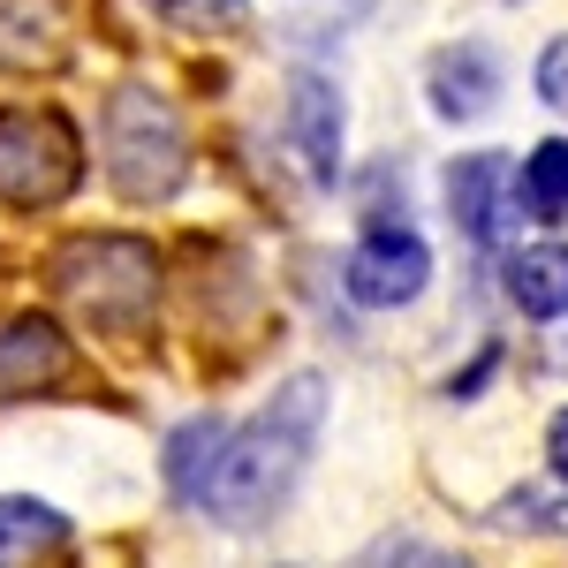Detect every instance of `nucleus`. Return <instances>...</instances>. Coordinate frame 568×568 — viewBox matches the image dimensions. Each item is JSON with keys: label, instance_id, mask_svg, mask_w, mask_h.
Returning a JSON list of instances; mask_svg holds the SVG:
<instances>
[{"label": "nucleus", "instance_id": "f257e3e1", "mask_svg": "<svg viewBox=\"0 0 568 568\" xmlns=\"http://www.w3.org/2000/svg\"><path fill=\"white\" fill-rule=\"evenodd\" d=\"M326 425V372H296L258 402V417H243L235 433H220L213 470L197 485V516H213L220 530H258L304 478L311 447Z\"/></svg>", "mask_w": 568, "mask_h": 568}, {"label": "nucleus", "instance_id": "f03ea898", "mask_svg": "<svg viewBox=\"0 0 568 568\" xmlns=\"http://www.w3.org/2000/svg\"><path fill=\"white\" fill-rule=\"evenodd\" d=\"M45 281H53L61 304L84 311L99 334H136L160 304V258L136 235H69L45 258Z\"/></svg>", "mask_w": 568, "mask_h": 568}, {"label": "nucleus", "instance_id": "7ed1b4c3", "mask_svg": "<svg viewBox=\"0 0 568 568\" xmlns=\"http://www.w3.org/2000/svg\"><path fill=\"white\" fill-rule=\"evenodd\" d=\"M99 152H106V182L130 197V205H168L182 182H190V136L182 114L144 84H122L106 99V122H99Z\"/></svg>", "mask_w": 568, "mask_h": 568}, {"label": "nucleus", "instance_id": "20e7f679", "mask_svg": "<svg viewBox=\"0 0 568 568\" xmlns=\"http://www.w3.org/2000/svg\"><path fill=\"white\" fill-rule=\"evenodd\" d=\"M84 182V130L61 106H0V205L53 213Z\"/></svg>", "mask_w": 568, "mask_h": 568}, {"label": "nucleus", "instance_id": "39448f33", "mask_svg": "<svg viewBox=\"0 0 568 568\" xmlns=\"http://www.w3.org/2000/svg\"><path fill=\"white\" fill-rule=\"evenodd\" d=\"M425 281H433V251H425V235L402 227V220H372V227L356 235V251L342 258V288H349V304H364V311L417 304Z\"/></svg>", "mask_w": 568, "mask_h": 568}, {"label": "nucleus", "instance_id": "423d86ee", "mask_svg": "<svg viewBox=\"0 0 568 568\" xmlns=\"http://www.w3.org/2000/svg\"><path fill=\"white\" fill-rule=\"evenodd\" d=\"M69 364H77V349H69V334H61V318L23 311V318L0 326V402H31V394L61 387Z\"/></svg>", "mask_w": 568, "mask_h": 568}, {"label": "nucleus", "instance_id": "0eeeda50", "mask_svg": "<svg viewBox=\"0 0 568 568\" xmlns=\"http://www.w3.org/2000/svg\"><path fill=\"white\" fill-rule=\"evenodd\" d=\"M447 213H455V227H463L470 243H493L508 220L524 213V197H516V168H508L500 152H470V160H455V168H447Z\"/></svg>", "mask_w": 568, "mask_h": 568}, {"label": "nucleus", "instance_id": "6e6552de", "mask_svg": "<svg viewBox=\"0 0 568 568\" xmlns=\"http://www.w3.org/2000/svg\"><path fill=\"white\" fill-rule=\"evenodd\" d=\"M425 91H433L439 122H478V114H493V99H500V61H493V45H478V39L439 45L433 69H425Z\"/></svg>", "mask_w": 568, "mask_h": 568}, {"label": "nucleus", "instance_id": "1a4fd4ad", "mask_svg": "<svg viewBox=\"0 0 568 568\" xmlns=\"http://www.w3.org/2000/svg\"><path fill=\"white\" fill-rule=\"evenodd\" d=\"M288 136H296V152H304L311 182L342 175V91H334V77L304 69V77L288 84Z\"/></svg>", "mask_w": 568, "mask_h": 568}, {"label": "nucleus", "instance_id": "9d476101", "mask_svg": "<svg viewBox=\"0 0 568 568\" xmlns=\"http://www.w3.org/2000/svg\"><path fill=\"white\" fill-rule=\"evenodd\" d=\"M69 16L61 0H0V69H61Z\"/></svg>", "mask_w": 568, "mask_h": 568}, {"label": "nucleus", "instance_id": "9b49d317", "mask_svg": "<svg viewBox=\"0 0 568 568\" xmlns=\"http://www.w3.org/2000/svg\"><path fill=\"white\" fill-rule=\"evenodd\" d=\"M508 304L524 318H568V243H524L508 258Z\"/></svg>", "mask_w": 568, "mask_h": 568}, {"label": "nucleus", "instance_id": "f8f14e48", "mask_svg": "<svg viewBox=\"0 0 568 568\" xmlns=\"http://www.w3.org/2000/svg\"><path fill=\"white\" fill-rule=\"evenodd\" d=\"M69 538V516L53 500H31V493H0V568H31L39 554H53Z\"/></svg>", "mask_w": 568, "mask_h": 568}, {"label": "nucleus", "instance_id": "ddd939ff", "mask_svg": "<svg viewBox=\"0 0 568 568\" xmlns=\"http://www.w3.org/2000/svg\"><path fill=\"white\" fill-rule=\"evenodd\" d=\"M220 433H227L220 417H190V425L168 433V493H175V500H197V485H205V470H213Z\"/></svg>", "mask_w": 568, "mask_h": 568}, {"label": "nucleus", "instance_id": "4468645a", "mask_svg": "<svg viewBox=\"0 0 568 568\" xmlns=\"http://www.w3.org/2000/svg\"><path fill=\"white\" fill-rule=\"evenodd\" d=\"M493 530H568V478H538L493 500Z\"/></svg>", "mask_w": 568, "mask_h": 568}, {"label": "nucleus", "instance_id": "2eb2a0df", "mask_svg": "<svg viewBox=\"0 0 568 568\" xmlns=\"http://www.w3.org/2000/svg\"><path fill=\"white\" fill-rule=\"evenodd\" d=\"M516 197H524V213L554 220L568 213V136H546L538 152L524 160V175H516Z\"/></svg>", "mask_w": 568, "mask_h": 568}, {"label": "nucleus", "instance_id": "dca6fc26", "mask_svg": "<svg viewBox=\"0 0 568 568\" xmlns=\"http://www.w3.org/2000/svg\"><path fill=\"white\" fill-rule=\"evenodd\" d=\"M538 99H546L554 114H568V31L538 53Z\"/></svg>", "mask_w": 568, "mask_h": 568}, {"label": "nucleus", "instance_id": "f3484780", "mask_svg": "<svg viewBox=\"0 0 568 568\" xmlns=\"http://www.w3.org/2000/svg\"><path fill=\"white\" fill-rule=\"evenodd\" d=\"M387 568H478V561H463V554H447V546H409V538H402L387 554Z\"/></svg>", "mask_w": 568, "mask_h": 568}, {"label": "nucleus", "instance_id": "a211bd4d", "mask_svg": "<svg viewBox=\"0 0 568 568\" xmlns=\"http://www.w3.org/2000/svg\"><path fill=\"white\" fill-rule=\"evenodd\" d=\"M152 8H160V16H182V23H227V16H235V0H152Z\"/></svg>", "mask_w": 568, "mask_h": 568}, {"label": "nucleus", "instance_id": "6ab92c4d", "mask_svg": "<svg viewBox=\"0 0 568 568\" xmlns=\"http://www.w3.org/2000/svg\"><path fill=\"white\" fill-rule=\"evenodd\" d=\"M546 463H554V478H568V409L546 425Z\"/></svg>", "mask_w": 568, "mask_h": 568}, {"label": "nucleus", "instance_id": "aec40b11", "mask_svg": "<svg viewBox=\"0 0 568 568\" xmlns=\"http://www.w3.org/2000/svg\"><path fill=\"white\" fill-rule=\"evenodd\" d=\"M485 372H493V356H478V364H470V372H463V379H455L447 394H478V387H485Z\"/></svg>", "mask_w": 568, "mask_h": 568}]
</instances>
